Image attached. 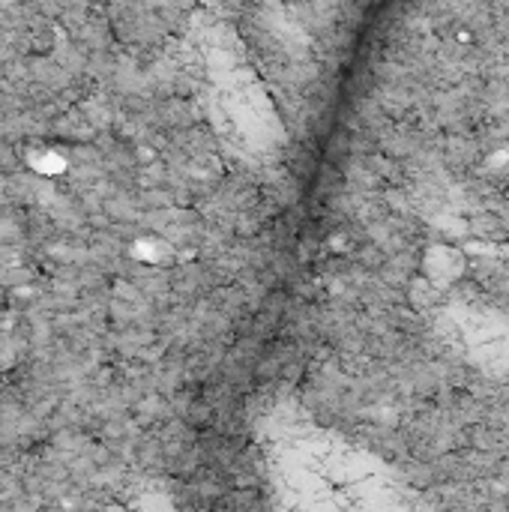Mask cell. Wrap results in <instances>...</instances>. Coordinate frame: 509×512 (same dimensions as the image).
Returning <instances> with one entry per match:
<instances>
[{
	"label": "cell",
	"instance_id": "2",
	"mask_svg": "<svg viewBox=\"0 0 509 512\" xmlns=\"http://www.w3.org/2000/svg\"><path fill=\"white\" fill-rule=\"evenodd\" d=\"M195 75L207 120L231 156L258 171L279 165L288 147V129L276 90L258 69L237 24L204 21L198 27Z\"/></svg>",
	"mask_w": 509,
	"mask_h": 512
},
{
	"label": "cell",
	"instance_id": "1",
	"mask_svg": "<svg viewBox=\"0 0 509 512\" xmlns=\"http://www.w3.org/2000/svg\"><path fill=\"white\" fill-rule=\"evenodd\" d=\"M255 435L276 512H438L378 453L291 405L264 411Z\"/></svg>",
	"mask_w": 509,
	"mask_h": 512
},
{
	"label": "cell",
	"instance_id": "3",
	"mask_svg": "<svg viewBox=\"0 0 509 512\" xmlns=\"http://www.w3.org/2000/svg\"><path fill=\"white\" fill-rule=\"evenodd\" d=\"M444 333L477 366L509 375V318L492 309L453 306L444 309Z\"/></svg>",
	"mask_w": 509,
	"mask_h": 512
}]
</instances>
